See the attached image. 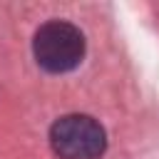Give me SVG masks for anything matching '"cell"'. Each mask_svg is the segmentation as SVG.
<instances>
[{
  "mask_svg": "<svg viewBox=\"0 0 159 159\" xmlns=\"http://www.w3.org/2000/svg\"><path fill=\"white\" fill-rule=\"evenodd\" d=\"M50 144L60 159H99L107 147V134L97 119L67 114L52 124Z\"/></svg>",
  "mask_w": 159,
  "mask_h": 159,
  "instance_id": "cell-2",
  "label": "cell"
},
{
  "mask_svg": "<svg viewBox=\"0 0 159 159\" xmlns=\"http://www.w3.org/2000/svg\"><path fill=\"white\" fill-rule=\"evenodd\" d=\"M32 52L42 70L52 75L70 72L84 57V35L72 22L50 20L35 32Z\"/></svg>",
  "mask_w": 159,
  "mask_h": 159,
  "instance_id": "cell-1",
  "label": "cell"
}]
</instances>
